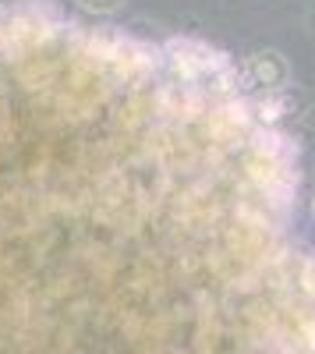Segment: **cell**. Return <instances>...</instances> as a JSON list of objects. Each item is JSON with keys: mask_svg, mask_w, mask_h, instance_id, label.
<instances>
[{"mask_svg": "<svg viewBox=\"0 0 315 354\" xmlns=\"http://www.w3.org/2000/svg\"><path fill=\"white\" fill-rule=\"evenodd\" d=\"M298 195L223 53L0 11V354H315Z\"/></svg>", "mask_w": 315, "mask_h": 354, "instance_id": "1", "label": "cell"}]
</instances>
